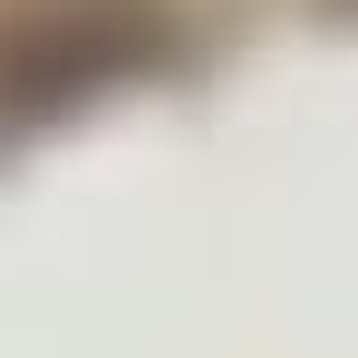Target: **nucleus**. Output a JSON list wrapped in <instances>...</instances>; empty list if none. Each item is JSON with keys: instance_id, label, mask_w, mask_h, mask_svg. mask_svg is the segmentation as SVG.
<instances>
[{"instance_id": "obj_1", "label": "nucleus", "mask_w": 358, "mask_h": 358, "mask_svg": "<svg viewBox=\"0 0 358 358\" xmlns=\"http://www.w3.org/2000/svg\"><path fill=\"white\" fill-rule=\"evenodd\" d=\"M145 0H20L0 10V126H49L155 59Z\"/></svg>"}]
</instances>
